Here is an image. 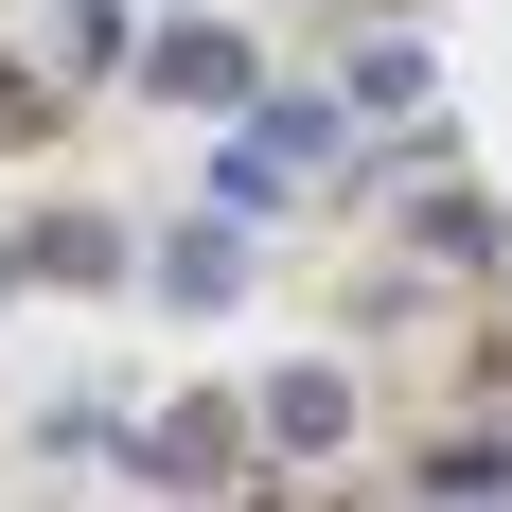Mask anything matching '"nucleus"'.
I'll use <instances>...</instances> for the list:
<instances>
[{
    "label": "nucleus",
    "mask_w": 512,
    "mask_h": 512,
    "mask_svg": "<svg viewBox=\"0 0 512 512\" xmlns=\"http://www.w3.org/2000/svg\"><path fill=\"white\" fill-rule=\"evenodd\" d=\"M265 424H283V460H336V442H354V371H283Z\"/></svg>",
    "instance_id": "f257e3e1"
},
{
    "label": "nucleus",
    "mask_w": 512,
    "mask_h": 512,
    "mask_svg": "<svg viewBox=\"0 0 512 512\" xmlns=\"http://www.w3.org/2000/svg\"><path fill=\"white\" fill-rule=\"evenodd\" d=\"M18 124H36V89H18V71H0V142H18Z\"/></svg>",
    "instance_id": "f03ea898"
}]
</instances>
